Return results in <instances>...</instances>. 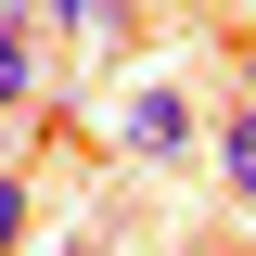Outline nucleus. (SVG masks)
Instances as JSON below:
<instances>
[{
  "label": "nucleus",
  "mask_w": 256,
  "mask_h": 256,
  "mask_svg": "<svg viewBox=\"0 0 256 256\" xmlns=\"http://www.w3.org/2000/svg\"><path fill=\"white\" fill-rule=\"evenodd\" d=\"M38 26H0V116H38Z\"/></svg>",
  "instance_id": "f03ea898"
},
{
  "label": "nucleus",
  "mask_w": 256,
  "mask_h": 256,
  "mask_svg": "<svg viewBox=\"0 0 256 256\" xmlns=\"http://www.w3.org/2000/svg\"><path fill=\"white\" fill-rule=\"evenodd\" d=\"M192 256H218V244H192Z\"/></svg>",
  "instance_id": "0eeeda50"
},
{
  "label": "nucleus",
  "mask_w": 256,
  "mask_h": 256,
  "mask_svg": "<svg viewBox=\"0 0 256 256\" xmlns=\"http://www.w3.org/2000/svg\"><path fill=\"white\" fill-rule=\"evenodd\" d=\"M218 166H230V205H256V64H244V102L218 128Z\"/></svg>",
  "instance_id": "7ed1b4c3"
},
{
  "label": "nucleus",
  "mask_w": 256,
  "mask_h": 256,
  "mask_svg": "<svg viewBox=\"0 0 256 256\" xmlns=\"http://www.w3.org/2000/svg\"><path fill=\"white\" fill-rule=\"evenodd\" d=\"M38 13H64V26H128L116 0H38Z\"/></svg>",
  "instance_id": "39448f33"
},
{
  "label": "nucleus",
  "mask_w": 256,
  "mask_h": 256,
  "mask_svg": "<svg viewBox=\"0 0 256 256\" xmlns=\"http://www.w3.org/2000/svg\"><path fill=\"white\" fill-rule=\"evenodd\" d=\"M128 154H141V166L192 154V102H180V90H141V102H128Z\"/></svg>",
  "instance_id": "f257e3e1"
},
{
  "label": "nucleus",
  "mask_w": 256,
  "mask_h": 256,
  "mask_svg": "<svg viewBox=\"0 0 256 256\" xmlns=\"http://www.w3.org/2000/svg\"><path fill=\"white\" fill-rule=\"evenodd\" d=\"M26 244V180H0V256Z\"/></svg>",
  "instance_id": "423d86ee"
},
{
  "label": "nucleus",
  "mask_w": 256,
  "mask_h": 256,
  "mask_svg": "<svg viewBox=\"0 0 256 256\" xmlns=\"http://www.w3.org/2000/svg\"><path fill=\"white\" fill-rule=\"evenodd\" d=\"M38 166V116H0V180H26Z\"/></svg>",
  "instance_id": "20e7f679"
}]
</instances>
